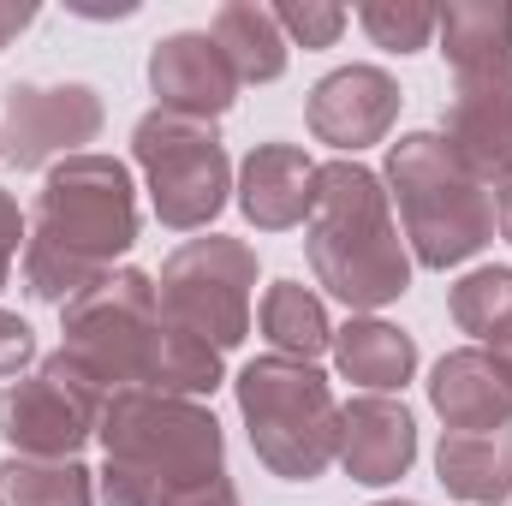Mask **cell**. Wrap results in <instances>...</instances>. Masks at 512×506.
<instances>
[{
  "instance_id": "obj_1",
  "label": "cell",
  "mask_w": 512,
  "mask_h": 506,
  "mask_svg": "<svg viewBox=\"0 0 512 506\" xmlns=\"http://www.w3.org/2000/svg\"><path fill=\"white\" fill-rule=\"evenodd\" d=\"M137 245V191L131 167L114 155H72L48 167L30 233H24V292L36 304H72L114 274Z\"/></svg>"
},
{
  "instance_id": "obj_2",
  "label": "cell",
  "mask_w": 512,
  "mask_h": 506,
  "mask_svg": "<svg viewBox=\"0 0 512 506\" xmlns=\"http://www.w3.org/2000/svg\"><path fill=\"white\" fill-rule=\"evenodd\" d=\"M108 465L96 477L108 506H167L179 489L227 477V441L209 405L155 387H120L96 429Z\"/></svg>"
},
{
  "instance_id": "obj_3",
  "label": "cell",
  "mask_w": 512,
  "mask_h": 506,
  "mask_svg": "<svg viewBox=\"0 0 512 506\" xmlns=\"http://www.w3.org/2000/svg\"><path fill=\"white\" fill-rule=\"evenodd\" d=\"M304 251L316 280L346 310H382L411 286V245L393 221L382 173L358 161L316 167V197L304 215Z\"/></svg>"
},
{
  "instance_id": "obj_4",
  "label": "cell",
  "mask_w": 512,
  "mask_h": 506,
  "mask_svg": "<svg viewBox=\"0 0 512 506\" xmlns=\"http://www.w3.org/2000/svg\"><path fill=\"white\" fill-rule=\"evenodd\" d=\"M382 185L387 203H399L417 268H459L495 239V197L465 173L441 131H405L399 143H387Z\"/></svg>"
},
{
  "instance_id": "obj_5",
  "label": "cell",
  "mask_w": 512,
  "mask_h": 506,
  "mask_svg": "<svg viewBox=\"0 0 512 506\" xmlns=\"http://www.w3.org/2000/svg\"><path fill=\"white\" fill-rule=\"evenodd\" d=\"M239 417L251 429L256 459L286 477V483H316L328 465H334V447H340V405H334V387L316 364L304 358H251L239 381Z\"/></svg>"
},
{
  "instance_id": "obj_6",
  "label": "cell",
  "mask_w": 512,
  "mask_h": 506,
  "mask_svg": "<svg viewBox=\"0 0 512 506\" xmlns=\"http://www.w3.org/2000/svg\"><path fill=\"white\" fill-rule=\"evenodd\" d=\"M131 155L149 179V203L155 221L173 233H197L209 227L227 197H233V161L221 149L215 120L197 114H173V108H149L131 131Z\"/></svg>"
},
{
  "instance_id": "obj_7",
  "label": "cell",
  "mask_w": 512,
  "mask_h": 506,
  "mask_svg": "<svg viewBox=\"0 0 512 506\" xmlns=\"http://www.w3.org/2000/svg\"><path fill=\"white\" fill-rule=\"evenodd\" d=\"M155 322H161V292L143 268H114L102 286H90L84 298H72L60 310V334L90 376L108 393L143 387V364L155 346Z\"/></svg>"
},
{
  "instance_id": "obj_8",
  "label": "cell",
  "mask_w": 512,
  "mask_h": 506,
  "mask_svg": "<svg viewBox=\"0 0 512 506\" xmlns=\"http://www.w3.org/2000/svg\"><path fill=\"white\" fill-rule=\"evenodd\" d=\"M161 316L209 340L215 352H233L251 334V292H256V251L245 239H191L161 262Z\"/></svg>"
},
{
  "instance_id": "obj_9",
  "label": "cell",
  "mask_w": 512,
  "mask_h": 506,
  "mask_svg": "<svg viewBox=\"0 0 512 506\" xmlns=\"http://www.w3.org/2000/svg\"><path fill=\"white\" fill-rule=\"evenodd\" d=\"M114 393L90 376L72 352H48L36 376L0 387V441L24 459H78L102 429V405Z\"/></svg>"
},
{
  "instance_id": "obj_10",
  "label": "cell",
  "mask_w": 512,
  "mask_h": 506,
  "mask_svg": "<svg viewBox=\"0 0 512 506\" xmlns=\"http://www.w3.org/2000/svg\"><path fill=\"white\" fill-rule=\"evenodd\" d=\"M102 131V96L90 84H12L6 90V161L12 167H60L84 155Z\"/></svg>"
},
{
  "instance_id": "obj_11",
  "label": "cell",
  "mask_w": 512,
  "mask_h": 506,
  "mask_svg": "<svg viewBox=\"0 0 512 506\" xmlns=\"http://www.w3.org/2000/svg\"><path fill=\"white\" fill-rule=\"evenodd\" d=\"M441 137L465 161L471 179L507 185L512 179V54L483 66V72L453 78V102H447Z\"/></svg>"
},
{
  "instance_id": "obj_12",
  "label": "cell",
  "mask_w": 512,
  "mask_h": 506,
  "mask_svg": "<svg viewBox=\"0 0 512 506\" xmlns=\"http://www.w3.org/2000/svg\"><path fill=\"white\" fill-rule=\"evenodd\" d=\"M310 137L340 149V155H358L370 143H382L393 120H399V84L387 78L382 66H340L328 72L316 90H310Z\"/></svg>"
},
{
  "instance_id": "obj_13",
  "label": "cell",
  "mask_w": 512,
  "mask_h": 506,
  "mask_svg": "<svg viewBox=\"0 0 512 506\" xmlns=\"http://www.w3.org/2000/svg\"><path fill=\"white\" fill-rule=\"evenodd\" d=\"M334 459L364 489L399 483L417 465V417L399 399H387V393H358L352 405H340V447H334Z\"/></svg>"
},
{
  "instance_id": "obj_14",
  "label": "cell",
  "mask_w": 512,
  "mask_h": 506,
  "mask_svg": "<svg viewBox=\"0 0 512 506\" xmlns=\"http://www.w3.org/2000/svg\"><path fill=\"white\" fill-rule=\"evenodd\" d=\"M149 90L161 96V108L173 114H197L215 120L239 102V78L221 60V48L209 42V30H173L149 48Z\"/></svg>"
},
{
  "instance_id": "obj_15",
  "label": "cell",
  "mask_w": 512,
  "mask_h": 506,
  "mask_svg": "<svg viewBox=\"0 0 512 506\" xmlns=\"http://www.w3.org/2000/svg\"><path fill=\"white\" fill-rule=\"evenodd\" d=\"M429 405L453 435H483V429H507L512 423V381L495 364V352L465 346L447 352L429 370Z\"/></svg>"
},
{
  "instance_id": "obj_16",
  "label": "cell",
  "mask_w": 512,
  "mask_h": 506,
  "mask_svg": "<svg viewBox=\"0 0 512 506\" xmlns=\"http://www.w3.org/2000/svg\"><path fill=\"white\" fill-rule=\"evenodd\" d=\"M316 197V161L298 143H256L239 167V209L256 233L304 227Z\"/></svg>"
},
{
  "instance_id": "obj_17",
  "label": "cell",
  "mask_w": 512,
  "mask_h": 506,
  "mask_svg": "<svg viewBox=\"0 0 512 506\" xmlns=\"http://www.w3.org/2000/svg\"><path fill=\"white\" fill-rule=\"evenodd\" d=\"M435 477L453 501L471 506H501L512 495V423L483 429V435H441L435 447Z\"/></svg>"
},
{
  "instance_id": "obj_18",
  "label": "cell",
  "mask_w": 512,
  "mask_h": 506,
  "mask_svg": "<svg viewBox=\"0 0 512 506\" xmlns=\"http://www.w3.org/2000/svg\"><path fill=\"white\" fill-rule=\"evenodd\" d=\"M334 364L370 393H399L417 376V340L382 316H352L346 328H334Z\"/></svg>"
},
{
  "instance_id": "obj_19",
  "label": "cell",
  "mask_w": 512,
  "mask_h": 506,
  "mask_svg": "<svg viewBox=\"0 0 512 506\" xmlns=\"http://www.w3.org/2000/svg\"><path fill=\"white\" fill-rule=\"evenodd\" d=\"M209 42L221 48V60L233 66L239 84H274L286 72V54H292L280 24H274V12L256 6V0H227L209 18Z\"/></svg>"
},
{
  "instance_id": "obj_20",
  "label": "cell",
  "mask_w": 512,
  "mask_h": 506,
  "mask_svg": "<svg viewBox=\"0 0 512 506\" xmlns=\"http://www.w3.org/2000/svg\"><path fill=\"white\" fill-rule=\"evenodd\" d=\"M435 36H441V54L459 72H483L495 60L512 54V6L501 0H453L435 12Z\"/></svg>"
},
{
  "instance_id": "obj_21",
  "label": "cell",
  "mask_w": 512,
  "mask_h": 506,
  "mask_svg": "<svg viewBox=\"0 0 512 506\" xmlns=\"http://www.w3.org/2000/svg\"><path fill=\"white\" fill-rule=\"evenodd\" d=\"M262 334L280 358H304L316 364L322 352H334V322H328V304L298 286V280H274L262 292Z\"/></svg>"
},
{
  "instance_id": "obj_22",
  "label": "cell",
  "mask_w": 512,
  "mask_h": 506,
  "mask_svg": "<svg viewBox=\"0 0 512 506\" xmlns=\"http://www.w3.org/2000/svg\"><path fill=\"white\" fill-rule=\"evenodd\" d=\"M221 352L209 340H197L191 328L179 322H155V346H149V364H143V387L155 393H173V399H203L221 387Z\"/></svg>"
},
{
  "instance_id": "obj_23",
  "label": "cell",
  "mask_w": 512,
  "mask_h": 506,
  "mask_svg": "<svg viewBox=\"0 0 512 506\" xmlns=\"http://www.w3.org/2000/svg\"><path fill=\"white\" fill-rule=\"evenodd\" d=\"M0 506H96V471L84 459H0Z\"/></svg>"
},
{
  "instance_id": "obj_24",
  "label": "cell",
  "mask_w": 512,
  "mask_h": 506,
  "mask_svg": "<svg viewBox=\"0 0 512 506\" xmlns=\"http://www.w3.org/2000/svg\"><path fill=\"white\" fill-rule=\"evenodd\" d=\"M453 322L483 346H495L512 328V268H471L453 286Z\"/></svg>"
},
{
  "instance_id": "obj_25",
  "label": "cell",
  "mask_w": 512,
  "mask_h": 506,
  "mask_svg": "<svg viewBox=\"0 0 512 506\" xmlns=\"http://www.w3.org/2000/svg\"><path fill=\"white\" fill-rule=\"evenodd\" d=\"M358 24L370 30V42L387 48V54H417L435 36V6H423V0H364Z\"/></svg>"
},
{
  "instance_id": "obj_26",
  "label": "cell",
  "mask_w": 512,
  "mask_h": 506,
  "mask_svg": "<svg viewBox=\"0 0 512 506\" xmlns=\"http://www.w3.org/2000/svg\"><path fill=\"white\" fill-rule=\"evenodd\" d=\"M268 12H274L280 36H292L298 48H334L340 30L352 24V12L334 6V0H280V6H268Z\"/></svg>"
},
{
  "instance_id": "obj_27",
  "label": "cell",
  "mask_w": 512,
  "mask_h": 506,
  "mask_svg": "<svg viewBox=\"0 0 512 506\" xmlns=\"http://www.w3.org/2000/svg\"><path fill=\"white\" fill-rule=\"evenodd\" d=\"M30 364H36V334H30V322L12 316V310H0V381H18Z\"/></svg>"
},
{
  "instance_id": "obj_28",
  "label": "cell",
  "mask_w": 512,
  "mask_h": 506,
  "mask_svg": "<svg viewBox=\"0 0 512 506\" xmlns=\"http://www.w3.org/2000/svg\"><path fill=\"white\" fill-rule=\"evenodd\" d=\"M24 215H18V197L12 191H0V286H6V274H12V256L24 245Z\"/></svg>"
},
{
  "instance_id": "obj_29",
  "label": "cell",
  "mask_w": 512,
  "mask_h": 506,
  "mask_svg": "<svg viewBox=\"0 0 512 506\" xmlns=\"http://www.w3.org/2000/svg\"><path fill=\"white\" fill-rule=\"evenodd\" d=\"M167 506H239V489H233L227 477H209V483H191V489H179Z\"/></svg>"
},
{
  "instance_id": "obj_30",
  "label": "cell",
  "mask_w": 512,
  "mask_h": 506,
  "mask_svg": "<svg viewBox=\"0 0 512 506\" xmlns=\"http://www.w3.org/2000/svg\"><path fill=\"white\" fill-rule=\"evenodd\" d=\"M36 24V6L30 0H0V48L18 36V30H30Z\"/></svg>"
},
{
  "instance_id": "obj_31",
  "label": "cell",
  "mask_w": 512,
  "mask_h": 506,
  "mask_svg": "<svg viewBox=\"0 0 512 506\" xmlns=\"http://www.w3.org/2000/svg\"><path fill=\"white\" fill-rule=\"evenodd\" d=\"M495 227H501V239L512 245V179L495 185Z\"/></svg>"
},
{
  "instance_id": "obj_32",
  "label": "cell",
  "mask_w": 512,
  "mask_h": 506,
  "mask_svg": "<svg viewBox=\"0 0 512 506\" xmlns=\"http://www.w3.org/2000/svg\"><path fill=\"white\" fill-rule=\"evenodd\" d=\"M495 364H501V370H507V381H512V328L495 340Z\"/></svg>"
},
{
  "instance_id": "obj_33",
  "label": "cell",
  "mask_w": 512,
  "mask_h": 506,
  "mask_svg": "<svg viewBox=\"0 0 512 506\" xmlns=\"http://www.w3.org/2000/svg\"><path fill=\"white\" fill-rule=\"evenodd\" d=\"M376 506H417V501H376Z\"/></svg>"
},
{
  "instance_id": "obj_34",
  "label": "cell",
  "mask_w": 512,
  "mask_h": 506,
  "mask_svg": "<svg viewBox=\"0 0 512 506\" xmlns=\"http://www.w3.org/2000/svg\"><path fill=\"white\" fill-rule=\"evenodd\" d=\"M0 155H6V143H0Z\"/></svg>"
}]
</instances>
